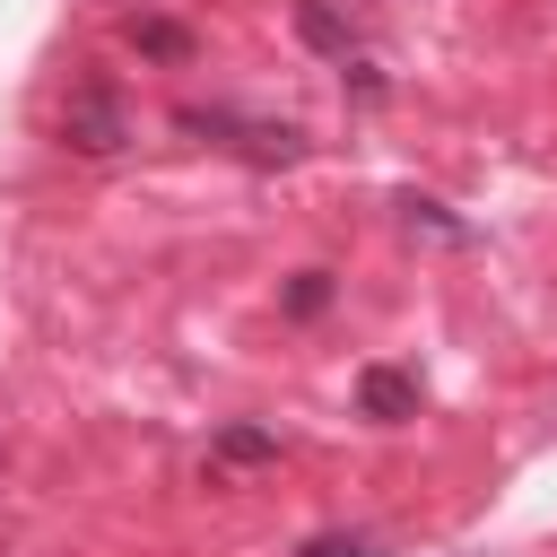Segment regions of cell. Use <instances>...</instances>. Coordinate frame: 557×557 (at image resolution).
<instances>
[{
    "label": "cell",
    "mask_w": 557,
    "mask_h": 557,
    "mask_svg": "<svg viewBox=\"0 0 557 557\" xmlns=\"http://www.w3.org/2000/svg\"><path fill=\"white\" fill-rule=\"evenodd\" d=\"M174 131H191V139H209V148H235L244 165H296V157H305V131H296V122L235 113V104H174Z\"/></svg>",
    "instance_id": "obj_1"
},
{
    "label": "cell",
    "mask_w": 557,
    "mask_h": 557,
    "mask_svg": "<svg viewBox=\"0 0 557 557\" xmlns=\"http://www.w3.org/2000/svg\"><path fill=\"white\" fill-rule=\"evenodd\" d=\"M61 148L70 157H122L131 148V104L113 78H78L70 104H61Z\"/></svg>",
    "instance_id": "obj_2"
},
{
    "label": "cell",
    "mask_w": 557,
    "mask_h": 557,
    "mask_svg": "<svg viewBox=\"0 0 557 557\" xmlns=\"http://www.w3.org/2000/svg\"><path fill=\"white\" fill-rule=\"evenodd\" d=\"M418 400H426V383H418L409 366H366V374H357V418H374V426L418 418Z\"/></svg>",
    "instance_id": "obj_3"
},
{
    "label": "cell",
    "mask_w": 557,
    "mask_h": 557,
    "mask_svg": "<svg viewBox=\"0 0 557 557\" xmlns=\"http://www.w3.org/2000/svg\"><path fill=\"white\" fill-rule=\"evenodd\" d=\"M296 35H305L313 52H331V61H348V52H357V26H348L331 0H296Z\"/></svg>",
    "instance_id": "obj_4"
},
{
    "label": "cell",
    "mask_w": 557,
    "mask_h": 557,
    "mask_svg": "<svg viewBox=\"0 0 557 557\" xmlns=\"http://www.w3.org/2000/svg\"><path fill=\"white\" fill-rule=\"evenodd\" d=\"M392 209H400V226H409V235H435V244H470V226H461V218H444V200H426V191H400Z\"/></svg>",
    "instance_id": "obj_5"
},
{
    "label": "cell",
    "mask_w": 557,
    "mask_h": 557,
    "mask_svg": "<svg viewBox=\"0 0 557 557\" xmlns=\"http://www.w3.org/2000/svg\"><path fill=\"white\" fill-rule=\"evenodd\" d=\"M131 52H148V61H191V26H174V17H131Z\"/></svg>",
    "instance_id": "obj_6"
},
{
    "label": "cell",
    "mask_w": 557,
    "mask_h": 557,
    "mask_svg": "<svg viewBox=\"0 0 557 557\" xmlns=\"http://www.w3.org/2000/svg\"><path fill=\"white\" fill-rule=\"evenodd\" d=\"M209 461H278V435L270 426H218Z\"/></svg>",
    "instance_id": "obj_7"
},
{
    "label": "cell",
    "mask_w": 557,
    "mask_h": 557,
    "mask_svg": "<svg viewBox=\"0 0 557 557\" xmlns=\"http://www.w3.org/2000/svg\"><path fill=\"white\" fill-rule=\"evenodd\" d=\"M278 305H287V313H296V322H313V313H322V305H331V270H296V278H287V296H278Z\"/></svg>",
    "instance_id": "obj_8"
},
{
    "label": "cell",
    "mask_w": 557,
    "mask_h": 557,
    "mask_svg": "<svg viewBox=\"0 0 557 557\" xmlns=\"http://www.w3.org/2000/svg\"><path fill=\"white\" fill-rule=\"evenodd\" d=\"M296 557H374V540H366V531H313Z\"/></svg>",
    "instance_id": "obj_9"
}]
</instances>
